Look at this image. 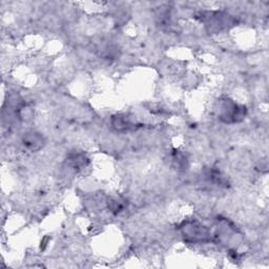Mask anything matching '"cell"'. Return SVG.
<instances>
[{
    "instance_id": "obj_1",
    "label": "cell",
    "mask_w": 269,
    "mask_h": 269,
    "mask_svg": "<svg viewBox=\"0 0 269 269\" xmlns=\"http://www.w3.org/2000/svg\"><path fill=\"white\" fill-rule=\"evenodd\" d=\"M246 114V107L231 99H224L220 102L219 118L225 123L240 122L245 118Z\"/></svg>"
},
{
    "instance_id": "obj_2",
    "label": "cell",
    "mask_w": 269,
    "mask_h": 269,
    "mask_svg": "<svg viewBox=\"0 0 269 269\" xmlns=\"http://www.w3.org/2000/svg\"><path fill=\"white\" fill-rule=\"evenodd\" d=\"M180 229L187 242L202 243L211 241V231L198 221H186L181 225Z\"/></svg>"
},
{
    "instance_id": "obj_3",
    "label": "cell",
    "mask_w": 269,
    "mask_h": 269,
    "mask_svg": "<svg viewBox=\"0 0 269 269\" xmlns=\"http://www.w3.org/2000/svg\"><path fill=\"white\" fill-rule=\"evenodd\" d=\"M22 143L24 147L29 152H38L44 146L45 140L40 133L28 132L24 134L22 138Z\"/></svg>"
},
{
    "instance_id": "obj_4",
    "label": "cell",
    "mask_w": 269,
    "mask_h": 269,
    "mask_svg": "<svg viewBox=\"0 0 269 269\" xmlns=\"http://www.w3.org/2000/svg\"><path fill=\"white\" fill-rule=\"evenodd\" d=\"M89 161L87 159V157L80 152H75L71 153L68 157V165L73 168L75 171L82 170L88 165Z\"/></svg>"
},
{
    "instance_id": "obj_5",
    "label": "cell",
    "mask_w": 269,
    "mask_h": 269,
    "mask_svg": "<svg viewBox=\"0 0 269 269\" xmlns=\"http://www.w3.org/2000/svg\"><path fill=\"white\" fill-rule=\"evenodd\" d=\"M113 128L118 132H128L134 130L136 124L126 115H116L112 119Z\"/></svg>"
},
{
    "instance_id": "obj_6",
    "label": "cell",
    "mask_w": 269,
    "mask_h": 269,
    "mask_svg": "<svg viewBox=\"0 0 269 269\" xmlns=\"http://www.w3.org/2000/svg\"><path fill=\"white\" fill-rule=\"evenodd\" d=\"M171 161L173 166L178 169H186L187 167V158L180 152H175L172 154Z\"/></svg>"
},
{
    "instance_id": "obj_7",
    "label": "cell",
    "mask_w": 269,
    "mask_h": 269,
    "mask_svg": "<svg viewBox=\"0 0 269 269\" xmlns=\"http://www.w3.org/2000/svg\"><path fill=\"white\" fill-rule=\"evenodd\" d=\"M124 202L125 201L122 200L121 198H113L108 201V207L113 213L118 214L124 210V207H125Z\"/></svg>"
}]
</instances>
